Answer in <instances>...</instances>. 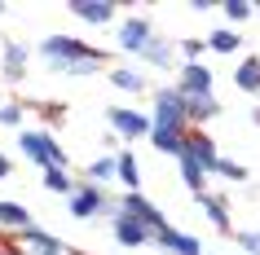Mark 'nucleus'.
<instances>
[{"mask_svg": "<svg viewBox=\"0 0 260 255\" xmlns=\"http://www.w3.org/2000/svg\"><path fill=\"white\" fill-rule=\"evenodd\" d=\"M177 93L181 97H207V93H216V75H212V66H203V62H181V66H177Z\"/></svg>", "mask_w": 260, "mask_h": 255, "instance_id": "obj_9", "label": "nucleus"}, {"mask_svg": "<svg viewBox=\"0 0 260 255\" xmlns=\"http://www.w3.org/2000/svg\"><path fill=\"white\" fill-rule=\"evenodd\" d=\"M0 255H18V251H14V242H9V238H0Z\"/></svg>", "mask_w": 260, "mask_h": 255, "instance_id": "obj_31", "label": "nucleus"}, {"mask_svg": "<svg viewBox=\"0 0 260 255\" xmlns=\"http://www.w3.org/2000/svg\"><path fill=\"white\" fill-rule=\"evenodd\" d=\"M110 233H115V242H119L123 251H141V246L154 242V229H146L141 220H133V215H123V211L110 220Z\"/></svg>", "mask_w": 260, "mask_h": 255, "instance_id": "obj_12", "label": "nucleus"}, {"mask_svg": "<svg viewBox=\"0 0 260 255\" xmlns=\"http://www.w3.org/2000/svg\"><path fill=\"white\" fill-rule=\"evenodd\" d=\"M67 211L75 220H115L119 215V198H110L106 189L93 185V180H80V189L67 198Z\"/></svg>", "mask_w": 260, "mask_h": 255, "instance_id": "obj_4", "label": "nucleus"}, {"mask_svg": "<svg viewBox=\"0 0 260 255\" xmlns=\"http://www.w3.org/2000/svg\"><path fill=\"white\" fill-rule=\"evenodd\" d=\"M115 159H119V185H123V194L141 189V163H137V154H133V145L115 150Z\"/></svg>", "mask_w": 260, "mask_h": 255, "instance_id": "obj_22", "label": "nucleus"}, {"mask_svg": "<svg viewBox=\"0 0 260 255\" xmlns=\"http://www.w3.org/2000/svg\"><path fill=\"white\" fill-rule=\"evenodd\" d=\"M150 123L159 132H190V110H185V97L177 93V84H159L154 88Z\"/></svg>", "mask_w": 260, "mask_h": 255, "instance_id": "obj_3", "label": "nucleus"}, {"mask_svg": "<svg viewBox=\"0 0 260 255\" xmlns=\"http://www.w3.org/2000/svg\"><path fill=\"white\" fill-rule=\"evenodd\" d=\"M177 53H181V62H203L207 40H199V35H185V40H177Z\"/></svg>", "mask_w": 260, "mask_h": 255, "instance_id": "obj_27", "label": "nucleus"}, {"mask_svg": "<svg viewBox=\"0 0 260 255\" xmlns=\"http://www.w3.org/2000/svg\"><path fill=\"white\" fill-rule=\"evenodd\" d=\"M220 14L230 18V27H238V22H247V18L256 14V5H247V0H225V5H220Z\"/></svg>", "mask_w": 260, "mask_h": 255, "instance_id": "obj_28", "label": "nucleus"}, {"mask_svg": "<svg viewBox=\"0 0 260 255\" xmlns=\"http://www.w3.org/2000/svg\"><path fill=\"white\" fill-rule=\"evenodd\" d=\"M194 202L203 207L207 225L216 229V233H225V238H234V211H230V198H225V194H212V189H207L203 198H194Z\"/></svg>", "mask_w": 260, "mask_h": 255, "instance_id": "obj_15", "label": "nucleus"}, {"mask_svg": "<svg viewBox=\"0 0 260 255\" xmlns=\"http://www.w3.org/2000/svg\"><path fill=\"white\" fill-rule=\"evenodd\" d=\"M9 176H14V159H9V154L0 150V180H9Z\"/></svg>", "mask_w": 260, "mask_h": 255, "instance_id": "obj_30", "label": "nucleus"}, {"mask_svg": "<svg viewBox=\"0 0 260 255\" xmlns=\"http://www.w3.org/2000/svg\"><path fill=\"white\" fill-rule=\"evenodd\" d=\"M9 242H14L18 255H80L75 246H67L57 233H49V229H40V225L22 229V233H9Z\"/></svg>", "mask_w": 260, "mask_h": 255, "instance_id": "obj_7", "label": "nucleus"}, {"mask_svg": "<svg viewBox=\"0 0 260 255\" xmlns=\"http://www.w3.org/2000/svg\"><path fill=\"white\" fill-rule=\"evenodd\" d=\"M234 88L247 93V97H260V53H247L234 66Z\"/></svg>", "mask_w": 260, "mask_h": 255, "instance_id": "obj_18", "label": "nucleus"}, {"mask_svg": "<svg viewBox=\"0 0 260 255\" xmlns=\"http://www.w3.org/2000/svg\"><path fill=\"white\" fill-rule=\"evenodd\" d=\"M234 246L238 255H260V229H234Z\"/></svg>", "mask_w": 260, "mask_h": 255, "instance_id": "obj_26", "label": "nucleus"}, {"mask_svg": "<svg viewBox=\"0 0 260 255\" xmlns=\"http://www.w3.org/2000/svg\"><path fill=\"white\" fill-rule=\"evenodd\" d=\"M207 255H212V251H207Z\"/></svg>", "mask_w": 260, "mask_h": 255, "instance_id": "obj_35", "label": "nucleus"}, {"mask_svg": "<svg viewBox=\"0 0 260 255\" xmlns=\"http://www.w3.org/2000/svg\"><path fill=\"white\" fill-rule=\"evenodd\" d=\"M154 246H159L164 255H207L203 242L194 238V233H181L177 225H164V229H159V233H154Z\"/></svg>", "mask_w": 260, "mask_h": 255, "instance_id": "obj_13", "label": "nucleus"}, {"mask_svg": "<svg viewBox=\"0 0 260 255\" xmlns=\"http://www.w3.org/2000/svg\"><path fill=\"white\" fill-rule=\"evenodd\" d=\"M106 80L115 84L119 93H128V97H137V93H146V88H150V84H146V75H141L137 66H110Z\"/></svg>", "mask_w": 260, "mask_h": 255, "instance_id": "obj_20", "label": "nucleus"}, {"mask_svg": "<svg viewBox=\"0 0 260 255\" xmlns=\"http://www.w3.org/2000/svg\"><path fill=\"white\" fill-rule=\"evenodd\" d=\"M36 53H40V62L53 75H75V66H84V62H97V66H110V49H97V44L88 40H75V35H62V31H49L40 44H36Z\"/></svg>", "mask_w": 260, "mask_h": 255, "instance_id": "obj_1", "label": "nucleus"}, {"mask_svg": "<svg viewBox=\"0 0 260 255\" xmlns=\"http://www.w3.org/2000/svg\"><path fill=\"white\" fill-rule=\"evenodd\" d=\"M22 119H27V101H5L0 106V123L5 128H18L22 132Z\"/></svg>", "mask_w": 260, "mask_h": 255, "instance_id": "obj_29", "label": "nucleus"}, {"mask_svg": "<svg viewBox=\"0 0 260 255\" xmlns=\"http://www.w3.org/2000/svg\"><path fill=\"white\" fill-rule=\"evenodd\" d=\"M0 18H5V5H0Z\"/></svg>", "mask_w": 260, "mask_h": 255, "instance_id": "obj_33", "label": "nucleus"}, {"mask_svg": "<svg viewBox=\"0 0 260 255\" xmlns=\"http://www.w3.org/2000/svg\"><path fill=\"white\" fill-rule=\"evenodd\" d=\"M154 35H159V31L150 27V18H146V14H128V18H119V31H115V49H119L123 57H141L146 49H150Z\"/></svg>", "mask_w": 260, "mask_h": 255, "instance_id": "obj_5", "label": "nucleus"}, {"mask_svg": "<svg viewBox=\"0 0 260 255\" xmlns=\"http://www.w3.org/2000/svg\"><path fill=\"white\" fill-rule=\"evenodd\" d=\"M84 180H93V185H102L106 189L110 180H119V159L115 154H97V159H88V167H84Z\"/></svg>", "mask_w": 260, "mask_h": 255, "instance_id": "obj_21", "label": "nucleus"}, {"mask_svg": "<svg viewBox=\"0 0 260 255\" xmlns=\"http://www.w3.org/2000/svg\"><path fill=\"white\" fill-rule=\"evenodd\" d=\"M40 185L49 189V194H62V198H71V194L80 189V180L71 176V167H49V172L40 176Z\"/></svg>", "mask_w": 260, "mask_h": 255, "instance_id": "obj_24", "label": "nucleus"}, {"mask_svg": "<svg viewBox=\"0 0 260 255\" xmlns=\"http://www.w3.org/2000/svg\"><path fill=\"white\" fill-rule=\"evenodd\" d=\"M67 9H71V18H80V22H88V27L119 22V5H110V0H71Z\"/></svg>", "mask_w": 260, "mask_h": 255, "instance_id": "obj_14", "label": "nucleus"}, {"mask_svg": "<svg viewBox=\"0 0 260 255\" xmlns=\"http://www.w3.org/2000/svg\"><path fill=\"white\" fill-rule=\"evenodd\" d=\"M0 106H5V97H0Z\"/></svg>", "mask_w": 260, "mask_h": 255, "instance_id": "obj_34", "label": "nucleus"}, {"mask_svg": "<svg viewBox=\"0 0 260 255\" xmlns=\"http://www.w3.org/2000/svg\"><path fill=\"white\" fill-rule=\"evenodd\" d=\"M27 62H31V49L22 40H14V35H5V44H0V75L9 84H22L27 80Z\"/></svg>", "mask_w": 260, "mask_h": 255, "instance_id": "obj_11", "label": "nucleus"}, {"mask_svg": "<svg viewBox=\"0 0 260 255\" xmlns=\"http://www.w3.org/2000/svg\"><path fill=\"white\" fill-rule=\"evenodd\" d=\"M141 62H146V66H159V70H177V66H181L177 40H168L164 31H159V35H154V40H150V49L141 53Z\"/></svg>", "mask_w": 260, "mask_h": 255, "instance_id": "obj_16", "label": "nucleus"}, {"mask_svg": "<svg viewBox=\"0 0 260 255\" xmlns=\"http://www.w3.org/2000/svg\"><path fill=\"white\" fill-rule=\"evenodd\" d=\"M106 128H110V136H119V141H150V115L146 110H133V106H106Z\"/></svg>", "mask_w": 260, "mask_h": 255, "instance_id": "obj_6", "label": "nucleus"}, {"mask_svg": "<svg viewBox=\"0 0 260 255\" xmlns=\"http://www.w3.org/2000/svg\"><path fill=\"white\" fill-rule=\"evenodd\" d=\"M185 110H190V128H207L212 119H220V101L216 93H207V97H185Z\"/></svg>", "mask_w": 260, "mask_h": 255, "instance_id": "obj_19", "label": "nucleus"}, {"mask_svg": "<svg viewBox=\"0 0 260 255\" xmlns=\"http://www.w3.org/2000/svg\"><path fill=\"white\" fill-rule=\"evenodd\" d=\"M185 159H194L207 176H212V172H216V163H220L216 136L207 132V128H190V136H185Z\"/></svg>", "mask_w": 260, "mask_h": 255, "instance_id": "obj_10", "label": "nucleus"}, {"mask_svg": "<svg viewBox=\"0 0 260 255\" xmlns=\"http://www.w3.org/2000/svg\"><path fill=\"white\" fill-rule=\"evenodd\" d=\"M119 211H123V215H133V220H141V225H146V229H154V233H159V229L168 225L164 207H159L154 198H146L141 189H133V194H119Z\"/></svg>", "mask_w": 260, "mask_h": 255, "instance_id": "obj_8", "label": "nucleus"}, {"mask_svg": "<svg viewBox=\"0 0 260 255\" xmlns=\"http://www.w3.org/2000/svg\"><path fill=\"white\" fill-rule=\"evenodd\" d=\"M18 154L27 163H36L40 172H49V167H71L62 141H57L49 128H22V132H18Z\"/></svg>", "mask_w": 260, "mask_h": 255, "instance_id": "obj_2", "label": "nucleus"}, {"mask_svg": "<svg viewBox=\"0 0 260 255\" xmlns=\"http://www.w3.org/2000/svg\"><path fill=\"white\" fill-rule=\"evenodd\" d=\"M207 53H220V57H234V53H243V31H234V27H220L207 35Z\"/></svg>", "mask_w": 260, "mask_h": 255, "instance_id": "obj_23", "label": "nucleus"}, {"mask_svg": "<svg viewBox=\"0 0 260 255\" xmlns=\"http://www.w3.org/2000/svg\"><path fill=\"white\" fill-rule=\"evenodd\" d=\"M251 123H256V128H260V101H256V106H251Z\"/></svg>", "mask_w": 260, "mask_h": 255, "instance_id": "obj_32", "label": "nucleus"}, {"mask_svg": "<svg viewBox=\"0 0 260 255\" xmlns=\"http://www.w3.org/2000/svg\"><path fill=\"white\" fill-rule=\"evenodd\" d=\"M36 225V215H31L27 202H14V198H0V229L5 233H22V229Z\"/></svg>", "mask_w": 260, "mask_h": 255, "instance_id": "obj_17", "label": "nucleus"}, {"mask_svg": "<svg viewBox=\"0 0 260 255\" xmlns=\"http://www.w3.org/2000/svg\"><path fill=\"white\" fill-rule=\"evenodd\" d=\"M212 176L230 180V185H247V180H251V167H247V163H238V159H225V154H220V163H216V172H212Z\"/></svg>", "mask_w": 260, "mask_h": 255, "instance_id": "obj_25", "label": "nucleus"}]
</instances>
